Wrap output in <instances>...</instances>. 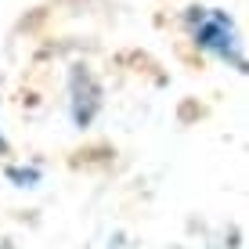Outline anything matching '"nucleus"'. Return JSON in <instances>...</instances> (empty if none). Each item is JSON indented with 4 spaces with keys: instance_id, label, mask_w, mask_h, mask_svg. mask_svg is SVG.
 I'll return each instance as SVG.
<instances>
[{
    "instance_id": "f257e3e1",
    "label": "nucleus",
    "mask_w": 249,
    "mask_h": 249,
    "mask_svg": "<svg viewBox=\"0 0 249 249\" xmlns=\"http://www.w3.org/2000/svg\"><path fill=\"white\" fill-rule=\"evenodd\" d=\"M199 11V7H195ZM195 18V44L206 47V51H213L217 58H231L235 65H242V58L235 54V29H231V18L224 11H199V15H192Z\"/></svg>"
},
{
    "instance_id": "f03ea898",
    "label": "nucleus",
    "mask_w": 249,
    "mask_h": 249,
    "mask_svg": "<svg viewBox=\"0 0 249 249\" xmlns=\"http://www.w3.org/2000/svg\"><path fill=\"white\" fill-rule=\"evenodd\" d=\"M0 152H4V137H0Z\"/></svg>"
}]
</instances>
